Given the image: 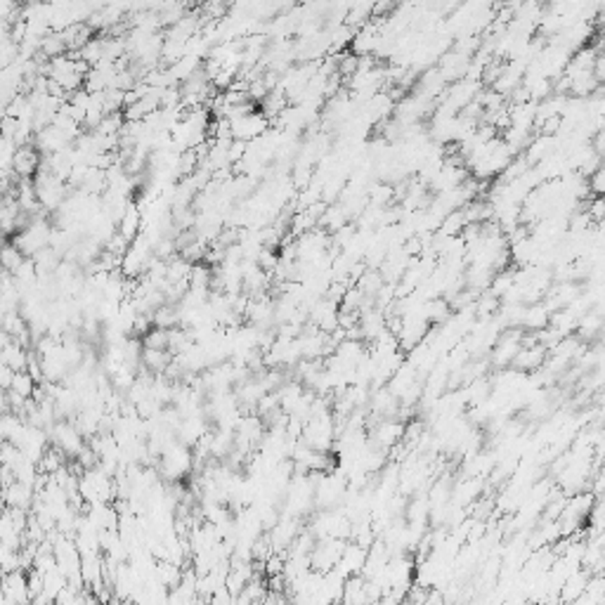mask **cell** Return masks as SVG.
Returning <instances> with one entry per match:
<instances>
[{
    "mask_svg": "<svg viewBox=\"0 0 605 605\" xmlns=\"http://www.w3.org/2000/svg\"><path fill=\"white\" fill-rule=\"evenodd\" d=\"M8 409H10L8 407V395H5V390L0 388V414H5Z\"/></svg>",
    "mask_w": 605,
    "mask_h": 605,
    "instance_id": "cell-15",
    "label": "cell"
},
{
    "mask_svg": "<svg viewBox=\"0 0 605 605\" xmlns=\"http://www.w3.org/2000/svg\"><path fill=\"white\" fill-rule=\"evenodd\" d=\"M12 388L14 393H19L21 397H33V393H36V381L31 379L29 371H14V379H12Z\"/></svg>",
    "mask_w": 605,
    "mask_h": 605,
    "instance_id": "cell-11",
    "label": "cell"
},
{
    "mask_svg": "<svg viewBox=\"0 0 605 605\" xmlns=\"http://www.w3.org/2000/svg\"><path fill=\"white\" fill-rule=\"evenodd\" d=\"M170 359H173V355H170L168 350H154V348H142V364L147 366L149 371H154V374H161V371H163L166 366L170 364Z\"/></svg>",
    "mask_w": 605,
    "mask_h": 605,
    "instance_id": "cell-8",
    "label": "cell"
},
{
    "mask_svg": "<svg viewBox=\"0 0 605 605\" xmlns=\"http://www.w3.org/2000/svg\"><path fill=\"white\" fill-rule=\"evenodd\" d=\"M144 348H154V350H168V329H159V326H152L147 336L142 338Z\"/></svg>",
    "mask_w": 605,
    "mask_h": 605,
    "instance_id": "cell-12",
    "label": "cell"
},
{
    "mask_svg": "<svg viewBox=\"0 0 605 605\" xmlns=\"http://www.w3.org/2000/svg\"><path fill=\"white\" fill-rule=\"evenodd\" d=\"M38 166H41V152L36 147H31V144L17 147L12 157V173L17 177H33L38 173Z\"/></svg>",
    "mask_w": 605,
    "mask_h": 605,
    "instance_id": "cell-4",
    "label": "cell"
},
{
    "mask_svg": "<svg viewBox=\"0 0 605 605\" xmlns=\"http://www.w3.org/2000/svg\"><path fill=\"white\" fill-rule=\"evenodd\" d=\"M0 362L8 364L12 371H24L26 362H29V353H26L24 346H19L17 341H12L10 346H5L0 350Z\"/></svg>",
    "mask_w": 605,
    "mask_h": 605,
    "instance_id": "cell-7",
    "label": "cell"
},
{
    "mask_svg": "<svg viewBox=\"0 0 605 605\" xmlns=\"http://www.w3.org/2000/svg\"><path fill=\"white\" fill-rule=\"evenodd\" d=\"M64 586H66V575L59 568H52L43 575V593L52 598V601L57 598V593L62 591Z\"/></svg>",
    "mask_w": 605,
    "mask_h": 605,
    "instance_id": "cell-9",
    "label": "cell"
},
{
    "mask_svg": "<svg viewBox=\"0 0 605 605\" xmlns=\"http://www.w3.org/2000/svg\"><path fill=\"white\" fill-rule=\"evenodd\" d=\"M24 258L26 255L21 253L14 244H3V248H0V268L12 272V275L19 270V265L24 263Z\"/></svg>",
    "mask_w": 605,
    "mask_h": 605,
    "instance_id": "cell-10",
    "label": "cell"
},
{
    "mask_svg": "<svg viewBox=\"0 0 605 605\" xmlns=\"http://www.w3.org/2000/svg\"><path fill=\"white\" fill-rule=\"evenodd\" d=\"M3 494V504L5 506H12V508H29L33 504V487L24 485V482L14 480L12 485L3 487L0 490Z\"/></svg>",
    "mask_w": 605,
    "mask_h": 605,
    "instance_id": "cell-5",
    "label": "cell"
},
{
    "mask_svg": "<svg viewBox=\"0 0 605 605\" xmlns=\"http://www.w3.org/2000/svg\"><path fill=\"white\" fill-rule=\"evenodd\" d=\"M12 379H14V371L10 369L8 364L0 362V388H3V390H10V386H12Z\"/></svg>",
    "mask_w": 605,
    "mask_h": 605,
    "instance_id": "cell-13",
    "label": "cell"
},
{
    "mask_svg": "<svg viewBox=\"0 0 605 605\" xmlns=\"http://www.w3.org/2000/svg\"><path fill=\"white\" fill-rule=\"evenodd\" d=\"M0 589L5 593V603H31L29 586H26V575L21 570L5 573L0 579Z\"/></svg>",
    "mask_w": 605,
    "mask_h": 605,
    "instance_id": "cell-3",
    "label": "cell"
},
{
    "mask_svg": "<svg viewBox=\"0 0 605 605\" xmlns=\"http://www.w3.org/2000/svg\"><path fill=\"white\" fill-rule=\"evenodd\" d=\"M119 235H123L128 241H132L137 235H140V227H142V210L135 206V204H128L126 213L121 215L119 223Z\"/></svg>",
    "mask_w": 605,
    "mask_h": 605,
    "instance_id": "cell-6",
    "label": "cell"
},
{
    "mask_svg": "<svg viewBox=\"0 0 605 605\" xmlns=\"http://www.w3.org/2000/svg\"><path fill=\"white\" fill-rule=\"evenodd\" d=\"M10 343H12V336H10L8 331L0 329V350H3L5 346H10Z\"/></svg>",
    "mask_w": 605,
    "mask_h": 605,
    "instance_id": "cell-14",
    "label": "cell"
},
{
    "mask_svg": "<svg viewBox=\"0 0 605 605\" xmlns=\"http://www.w3.org/2000/svg\"><path fill=\"white\" fill-rule=\"evenodd\" d=\"M33 187H36L38 204L46 210H57L64 199L69 197V185L62 177L48 173V170H38L36 177H33Z\"/></svg>",
    "mask_w": 605,
    "mask_h": 605,
    "instance_id": "cell-1",
    "label": "cell"
},
{
    "mask_svg": "<svg viewBox=\"0 0 605 605\" xmlns=\"http://www.w3.org/2000/svg\"><path fill=\"white\" fill-rule=\"evenodd\" d=\"M230 130H232V140L251 142L268 130V116L260 112H248L244 116H237V119L230 121Z\"/></svg>",
    "mask_w": 605,
    "mask_h": 605,
    "instance_id": "cell-2",
    "label": "cell"
}]
</instances>
